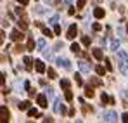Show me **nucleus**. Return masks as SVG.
Listing matches in <instances>:
<instances>
[{"instance_id":"obj_1","label":"nucleus","mask_w":128,"mask_h":123,"mask_svg":"<svg viewBox=\"0 0 128 123\" xmlns=\"http://www.w3.org/2000/svg\"><path fill=\"white\" fill-rule=\"evenodd\" d=\"M118 54V62H120V69L123 71V73H126L128 71V56L125 50H118L116 52Z\"/></svg>"},{"instance_id":"obj_2","label":"nucleus","mask_w":128,"mask_h":123,"mask_svg":"<svg viewBox=\"0 0 128 123\" xmlns=\"http://www.w3.org/2000/svg\"><path fill=\"white\" fill-rule=\"evenodd\" d=\"M102 120L104 121H118V114L114 111H104L102 113Z\"/></svg>"},{"instance_id":"obj_3","label":"nucleus","mask_w":128,"mask_h":123,"mask_svg":"<svg viewBox=\"0 0 128 123\" xmlns=\"http://www.w3.org/2000/svg\"><path fill=\"white\" fill-rule=\"evenodd\" d=\"M76 35H78V28H76V24H71V26L68 28L66 37H68L69 40H74V38H76Z\"/></svg>"},{"instance_id":"obj_4","label":"nucleus","mask_w":128,"mask_h":123,"mask_svg":"<svg viewBox=\"0 0 128 123\" xmlns=\"http://www.w3.org/2000/svg\"><path fill=\"white\" fill-rule=\"evenodd\" d=\"M9 118H10V114H9L7 107L5 106H0V121L5 123V121H9Z\"/></svg>"},{"instance_id":"obj_5","label":"nucleus","mask_w":128,"mask_h":123,"mask_svg":"<svg viewBox=\"0 0 128 123\" xmlns=\"http://www.w3.org/2000/svg\"><path fill=\"white\" fill-rule=\"evenodd\" d=\"M54 111L59 113V114H64V113H66V107H64V104H62L61 99H57V101L54 102Z\"/></svg>"},{"instance_id":"obj_6","label":"nucleus","mask_w":128,"mask_h":123,"mask_svg":"<svg viewBox=\"0 0 128 123\" xmlns=\"http://www.w3.org/2000/svg\"><path fill=\"white\" fill-rule=\"evenodd\" d=\"M22 38H24V35H22L19 30H12V33H10V40H14V42H22Z\"/></svg>"},{"instance_id":"obj_7","label":"nucleus","mask_w":128,"mask_h":123,"mask_svg":"<svg viewBox=\"0 0 128 123\" xmlns=\"http://www.w3.org/2000/svg\"><path fill=\"white\" fill-rule=\"evenodd\" d=\"M80 71L82 73H90V69H92V64H88L86 61H80Z\"/></svg>"},{"instance_id":"obj_8","label":"nucleus","mask_w":128,"mask_h":123,"mask_svg":"<svg viewBox=\"0 0 128 123\" xmlns=\"http://www.w3.org/2000/svg\"><path fill=\"white\" fill-rule=\"evenodd\" d=\"M57 66H64V69H71V64H69V61L68 59H62V57H59L57 59Z\"/></svg>"},{"instance_id":"obj_9","label":"nucleus","mask_w":128,"mask_h":123,"mask_svg":"<svg viewBox=\"0 0 128 123\" xmlns=\"http://www.w3.org/2000/svg\"><path fill=\"white\" fill-rule=\"evenodd\" d=\"M92 54H94V57H95L97 61H102V59H104V52H102V49H94Z\"/></svg>"},{"instance_id":"obj_10","label":"nucleus","mask_w":128,"mask_h":123,"mask_svg":"<svg viewBox=\"0 0 128 123\" xmlns=\"http://www.w3.org/2000/svg\"><path fill=\"white\" fill-rule=\"evenodd\" d=\"M22 62H24V68H26L28 71H31V69H33V61H31V57H28V56H26V57L22 59Z\"/></svg>"},{"instance_id":"obj_11","label":"nucleus","mask_w":128,"mask_h":123,"mask_svg":"<svg viewBox=\"0 0 128 123\" xmlns=\"http://www.w3.org/2000/svg\"><path fill=\"white\" fill-rule=\"evenodd\" d=\"M35 68H36V71L38 73H45V64H43V61H35Z\"/></svg>"},{"instance_id":"obj_12","label":"nucleus","mask_w":128,"mask_h":123,"mask_svg":"<svg viewBox=\"0 0 128 123\" xmlns=\"http://www.w3.org/2000/svg\"><path fill=\"white\" fill-rule=\"evenodd\" d=\"M36 102L40 104V107H47L48 104H47V95H38L36 97Z\"/></svg>"},{"instance_id":"obj_13","label":"nucleus","mask_w":128,"mask_h":123,"mask_svg":"<svg viewBox=\"0 0 128 123\" xmlns=\"http://www.w3.org/2000/svg\"><path fill=\"white\" fill-rule=\"evenodd\" d=\"M120 43H121V38H120V40H118V38H114V40L111 42V50H112V52H118Z\"/></svg>"},{"instance_id":"obj_14","label":"nucleus","mask_w":128,"mask_h":123,"mask_svg":"<svg viewBox=\"0 0 128 123\" xmlns=\"http://www.w3.org/2000/svg\"><path fill=\"white\" fill-rule=\"evenodd\" d=\"M90 85H92V87H102V80L97 78V76H92V78H90Z\"/></svg>"},{"instance_id":"obj_15","label":"nucleus","mask_w":128,"mask_h":123,"mask_svg":"<svg viewBox=\"0 0 128 123\" xmlns=\"http://www.w3.org/2000/svg\"><path fill=\"white\" fill-rule=\"evenodd\" d=\"M36 26H38V28H42L43 35H47V37H48V38H50V37H52V31H50V30H48V28H47V26H43L42 23H36Z\"/></svg>"},{"instance_id":"obj_16","label":"nucleus","mask_w":128,"mask_h":123,"mask_svg":"<svg viewBox=\"0 0 128 123\" xmlns=\"http://www.w3.org/2000/svg\"><path fill=\"white\" fill-rule=\"evenodd\" d=\"M26 49H28V50H35V40H33V37H31V35L28 37V43H26Z\"/></svg>"},{"instance_id":"obj_17","label":"nucleus","mask_w":128,"mask_h":123,"mask_svg":"<svg viewBox=\"0 0 128 123\" xmlns=\"http://www.w3.org/2000/svg\"><path fill=\"white\" fill-rule=\"evenodd\" d=\"M18 26H19L21 30H26V28H28V21H26V18H19V19H18Z\"/></svg>"},{"instance_id":"obj_18","label":"nucleus","mask_w":128,"mask_h":123,"mask_svg":"<svg viewBox=\"0 0 128 123\" xmlns=\"http://www.w3.org/2000/svg\"><path fill=\"white\" fill-rule=\"evenodd\" d=\"M94 16H95L97 19H100V18H104V9H100V7H97V9L94 11Z\"/></svg>"},{"instance_id":"obj_19","label":"nucleus","mask_w":128,"mask_h":123,"mask_svg":"<svg viewBox=\"0 0 128 123\" xmlns=\"http://www.w3.org/2000/svg\"><path fill=\"white\" fill-rule=\"evenodd\" d=\"M18 107L21 109V111H26V109H30V101H22V102L18 104Z\"/></svg>"},{"instance_id":"obj_20","label":"nucleus","mask_w":128,"mask_h":123,"mask_svg":"<svg viewBox=\"0 0 128 123\" xmlns=\"http://www.w3.org/2000/svg\"><path fill=\"white\" fill-rule=\"evenodd\" d=\"M64 97H66L68 102H71V101H73V92H71L69 88H66V90H64Z\"/></svg>"},{"instance_id":"obj_21","label":"nucleus","mask_w":128,"mask_h":123,"mask_svg":"<svg viewBox=\"0 0 128 123\" xmlns=\"http://www.w3.org/2000/svg\"><path fill=\"white\" fill-rule=\"evenodd\" d=\"M85 95H86V97H94V95H95V92H94L92 85H88V87L85 88Z\"/></svg>"},{"instance_id":"obj_22","label":"nucleus","mask_w":128,"mask_h":123,"mask_svg":"<svg viewBox=\"0 0 128 123\" xmlns=\"http://www.w3.org/2000/svg\"><path fill=\"white\" fill-rule=\"evenodd\" d=\"M95 73L99 75V76H104V73H106V69H104V66H95Z\"/></svg>"},{"instance_id":"obj_23","label":"nucleus","mask_w":128,"mask_h":123,"mask_svg":"<svg viewBox=\"0 0 128 123\" xmlns=\"http://www.w3.org/2000/svg\"><path fill=\"white\" fill-rule=\"evenodd\" d=\"M47 75H48V78H50V80L57 78V73H56V71H54L52 68H48V69H47Z\"/></svg>"},{"instance_id":"obj_24","label":"nucleus","mask_w":128,"mask_h":123,"mask_svg":"<svg viewBox=\"0 0 128 123\" xmlns=\"http://www.w3.org/2000/svg\"><path fill=\"white\" fill-rule=\"evenodd\" d=\"M28 116H30V118H33V116H38V109H35V107H30V109H28Z\"/></svg>"},{"instance_id":"obj_25","label":"nucleus","mask_w":128,"mask_h":123,"mask_svg":"<svg viewBox=\"0 0 128 123\" xmlns=\"http://www.w3.org/2000/svg\"><path fill=\"white\" fill-rule=\"evenodd\" d=\"M36 45H38V50H45V38H40L36 42Z\"/></svg>"},{"instance_id":"obj_26","label":"nucleus","mask_w":128,"mask_h":123,"mask_svg":"<svg viewBox=\"0 0 128 123\" xmlns=\"http://www.w3.org/2000/svg\"><path fill=\"white\" fill-rule=\"evenodd\" d=\"M111 99H112V97H109L107 94H104V92H102V95H100V101H102L104 104H106V102H111Z\"/></svg>"},{"instance_id":"obj_27","label":"nucleus","mask_w":128,"mask_h":123,"mask_svg":"<svg viewBox=\"0 0 128 123\" xmlns=\"http://www.w3.org/2000/svg\"><path fill=\"white\" fill-rule=\"evenodd\" d=\"M71 50H73L74 54H80V52H82V49H80L78 43H73V45H71Z\"/></svg>"},{"instance_id":"obj_28","label":"nucleus","mask_w":128,"mask_h":123,"mask_svg":"<svg viewBox=\"0 0 128 123\" xmlns=\"http://www.w3.org/2000/svg\"><path fill=\"white\" fill-rule=\"evenodd\" d=\"M24 49H26V47H22V43H18V45L14 47V52H16V54H19V52H22Z\"/></svg>"},{"instance_id":"obj_29","label":"nucleus","mask_w":128,"mask_h":123,"mask_svg":"<svg viewBox=\"0 0 128 123\" xmlns=\"http://www.w3.org/2000/svg\"><path fill=\"white\" fill-rule=\"evenodd\" d=\"M61 88H64V90H66V88H69V80H66V78L61 80Z\"/></svg>"},{"instance_id":"obj_30","label":"nucleus","mask_w":128,"mask_h":123,"mask_svg":"<svg viewBox=\"0 0 128 123\" xmlns=\"http://www.w3.org/2000/svg\"><path fill=\"white\" fill-rule=\"evenodd\" d=\"M45 95H47V97H54V88H50V87L45 88Z\"/></svg>"},{"instance_id":"obj_31","label":"nucleus","mask_w":128,"mask_h":123,"mask_svg":"<svg viewBox=\"0 0 128 123\" xmlns=\"http://www.w3.org/2000/svg\"><path fill=\"white\" fill-rule=\"evenodd\" d=\"M57 21H59V16H57V14H54V16L50 18V21H48V23H50V24H57Z\"/></svg>"},{"instance_id":"obj_32","label":"nucleus","mask_w":128,"mask_h":123,"mask_svg":"<svg viewBox=\"0 0 128 123\" xmlns=\"http://www.w3.org/2000/svg\"><path fill=\"white\" fill-rule=\"evenodd\" d=\"M104 62H106V69H107V71H111V69H112V64H111V61L106 57V59H104Z\"/></svg>"},{"instance_id":"obj_33","label":"nucleus","mask_w":128,"mask_h":123,"mask_svg":"<svg viewBox=\"0 0 128 123\" xmlns=\"http://www.w3.org/2000/svg\"><path fill=\"white\" fill-rule=\"evenodd\" d=\"M82 43L88 47V45H90V38H88V37H83V38H82Z\"/></svg>"},{"instance_id":"obj_34","label":"nucleus","mask_w":128,"mask_h":123,"mask_svg":"<svg viewBox=\"0 0 128 123\" xmlns=\"http://www.w3.org/2000/svg\"><path fill=\"white\" fill-rule=\"evenodd\" d=\"M54 33H56V35L61 33V26H59V24H54Z\"/></svg>"},{"instance_id":"obj_35","label":"nucleus","mask_w":128,"mask_h":123,"mask_svg":"<svg viewBox=\"0 0 128 123\" xmlns=\"http://www.w3.org/2000/svg\"><path fill=\"white\" fill-rule=\"evenodd\" d=\"M43 56H45L47 59H52V52H50V50H43Z\"/></svg>"},{"instance_id":"obj_36","label":"nucleus","mask_w":128,"mask_h":123,"mask_svg":"<svg viewBox=\"0 0 128 123\" xmlns=\"http://www.w3.org/2000/svg\"><path fill=\"white\" fill-rule=\"evenodd\" d=\"M74 80H76L78 85H83V80H82V76H80V75H76V76H74Z\"/></svg>"},{"instance_id":"obj_37","label":"nucleus","mask_w":128,"mask_h":123,"mask_svg":"<svg viewBox=\"0 0 128 123\" xmlns=\"http://www.w3.org/2000/svg\"><path fill=\"white\" fill-rule=\"evenodd\" d=\"M94 31H100V24L99 23H94Z\"/></svg>"},{"instance_id":"obj_38","label":"nucleus","mask_w":128,"mask_h":123,"mask_svg":"<svg viewBox=\"0 0 128 123\" xmlns=\"http://www.w3.org/2000/svg\"><path fill=\"white\" fill-rule=\"evenodd\" d=\"M118 35H120V38H121V40H123V38H125V31H123V30H121V28H120V30H118Z\"/></svg>"},{"instance_id":"obj_39","label":"nucleus","mask_w":128,"mask_h":123,"mask_svg":"<svg viewBox=\"0 0 128 123\" xmlns=\"http://www.w3.org/2000/svg\"><path fill=\"white\" fill-rule=\"evenodd\" d=\"M61 47H62V42H57L56 47H54V50H61Z\"/></svg>"},{"instance_id":"obj_40","label":"nucleus","mask_w":128,"mask_h":123,"mask_svg":"<svg viewBox=\"0 0 128 123\" xmlns=\"http://www.w3.org/2000/svg\"><path fill=\"white\" fill-rule=\"evenodd\" d=\"M121 121L128 123V113H123V116H121Z\"/></svg>"},{"instance_id":"obj_41","label":"nucleus","mask_w":128,"mask_h":123,"mask_svg":"<svg viewBox=\"0 0 128 123\" xmlns=\"http://www.w3.org/2000/svg\"><path fill=\"white\" fill-rule=\"evenodd\" d=\"M76 5H78V9H82V7H83V5H85V0H80V2H78V4H76Z\"/></svg>"},{"instance_id":"obj_42","label":"nucleus","mask_w":128,"mask_h":123,"mask_svg":"<svg viewBox=\"0 0 128 123\" xmlns=\"http://www.w3.org/2000/svg\"><path fill=\"white\" fill-rule=\"evenodd\" d=\"M35 11H36V14H43V12H45V11H43L42 7H36V9H35Z\"/></svg>"},{"instance_id":"obj_43","label":"nucleus","mask_w":128,"mask_h":123,"mask_svg":"<svg viewBox=\"0 0 128 123\" xmlns=\"http://www.w3.org/2000/svg\"><path fill=\"white\" fill-rule=\"evenodd\" d=\"M16 12H18V14L21 16V14H22V12H24V11H22V7H16Z\"/></svg>"},{"instance_id":"obj_44","label":"nucleus","mask_w":128,"mask_h":123,"mask_svg":"<svg viewBox=\"0 0 128 123\" xmlns=\"http://www.w3.org/2000/svg\"><path fill=\"white\" fill-rule=\"evenodd\" d=\"M2 26L5 28V26H9V21H5V19H2Z\"/></svg>"},{"instance_id":"obj_45","label":"nucleus","mask_w":128,"mask_h":123,"mask_svg":"<svg viewBox=\"0 0 128 123\" xmlns=\"http://www.w3.org/2000/svg\"><path fill=\"white\" fill-rule=\"evenodd\" d=\"M24 88H26V90H30V88H31V87H30V82H24Z\"/></svg>"},{"instance_id":"obj_46","label":"nucleus","mask_w":128,"mask_h":123,"mask_svg":"<svg viewBox=\"0 0 128 123\" xmlns=\"http://www.w3.org/2000/svg\"><path fill=\"white\" fill-rule=\"evenodd\" d=\"M16 2H19L21 5H26V4H28V0H16Z\"/></svg>"},{"instance_id":"obj_47","label":"nucleus","mask_w":128,"mask_h":123,"mask_svg":"<svg viewBox=\"0 0 128 123\" xmlns=\"http://www.w3.org/2000/svg\"><path fill=\"white\" fill-rule=\"evenodd\" d=\"M45 4H47V5H52V4H54V0H45Z\"/></svg>"},{"instance_id":"obj_48","label":"nucleus","mask_w":128,"mask_h":123,"mask_svg":"<svg viewBox=\"0 0 128 123\" xmlns=\"http://www.w3.org/2000/svg\"><path fill=\"white\" fill-rule=\"evenodd\" d=\"M71 2H73V0H64V4H68V5H69Z\"/></svg>"},{"instance_id":"obj_49","label":"nucleus","mask_w":128,"mask_h":123,"mask_svg":"<svg viewBox=\"0 0 128 123\" xmlns=\"http://www.w3.org/2000/svg\"><path fill=\"white\" fill-rule=\"evenodd\" d=\"M126 30H128V26H126Z\"/></svg>"}]
</instances>
